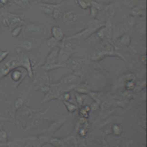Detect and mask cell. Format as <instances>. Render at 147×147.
<instances>
[{
    "instance_id": "cell-21",
    "label": "cell",
    "mask_w": 147,
    "mask_h": 147,
    "mask_svg": "<svg viewBox=\"0 0 147 147\" xmlns=\"http://www.w3.org/2000/svg\"><path fill=\"white\" fill-rule=\"evenodd\" d=\"M80 7L86 10L91 6V0H75Z\"/></svg>"
},
{
    "instance_id": "cell-24",
    "label": "cell",
    "mask_w": 147,
    "mask_h": 147,
    "mask_svg": "<svg viewBox=\"0 0 147 147\" xmlns=\"http://www.w3.org/2000/svg\"><path fill=\"white\" fill-rule=\"evenodd\" d=\"M20 47L22 49L26 51H30L33 47L32 43L30 41H24L21 44Z\"/></svg>"
},
{
    "instance_id": "cell-2",
    "label": "cell",
    "mask_w": 147,
    "mask_h": 147,
    "mask_svg": "<svg viewBox=\"0 0 147 147\" xmlns=\"http://www.w3.org/2000/svg\"><path fill=\"white\" fill-rule=\"evenodd\" d=\"M19 66H24L23 58L14 57L7 61L1 67V72L3 75H7L11 69Z\"/></svg>"
},
{
    "instance_id": "cell-14",
    "label": "cell",
    "mask_w": 147,
    "mask_h": 147,
    "mask_svg": "<svg viewBox=\"0 0 147 147\" xmlns=\"http://www.w3.org/2000/svg\"><path fill=\"white\" fill-rule=\"evenodd\" d=\"M103 9L104 10L105 14L109 19H111V18L115 14L117 10L115 6L113 5L112 3L107 4L105 7H103Z\"/></svg>"
},
{
    "instance_id": "cell-26",
    "label": "cell",
    "mask_w": 147,
    "mask_h": 147,
    "mask_svg": "<svg viewBox=\"0 0 147 147\" xmlns=\"http://www.w3.org/2000/svg\"><path fill=\"white\" fill-rule=\"evenodd\" d=\"M137 21V20L136 17H135L133 16H131V15H130L127 18V22L129 26L130 27L134 26L136 25Z\"/></svg>"
},
{
    "instance_id": "cell-19",
    "label": "cell",
    "mask_w": 147,
    "mask_h": 147,
    "mask_svg": "<svg viewBox=\"0 0 147 147\" xmlns=\"http://www.w3.org/2000/svg\"><path fill=\"white\" fill-rule=\"evenodd\" d=\"M63 12L60 7V5L59 3L57 6L55 7L53 9L51 17L55 20H59L60 18H61L63 16Z\"/></svg>"
},
{
    "instance_id": "cell-31",
    "label": "cell",
    "mask_w": 147,
    "mask_h": 147,
    "mask_svg": "<svg viewBox=\"0 0 147 147\" xmlns=\"http://www.w3.org/2000/svg\"><path fill=\"white\" fill-rule=\"evenodd\" d=\"M89 8H90V14L91 18H92V19L95 18L99 11L95 7L92 6H91Z\"/></svg>"
},
{
    "instance_id": "cell-4",
    "label": "cell",
    "mask_w": 147,
    "mask_h": 147,
    "mask_svg": "<svg viewBox=\"0 0 147 147\" xmlns=\"http://www.w3.org/2000/svg\"><path fill=\"white\" fill-rule=\"evenodd\" d=\"M26 30L33 36H40L45 34V30L43 27L34 23H29L26 25Z\"/></svg>"
},
{
    "instance_id": "cell-13",
    "label": "cell",
    "mask_w": 147,
    "mask_h": 147,
    "mask_svg": "<svg viewBox=\"0 0 147 147\" xmlns=\"http://www.w3.org/2000/svg\"><path fill=\"white\" fill-rule=\"evenodd\" d=\"M136 33L137 36L140 37H143V36L145 34L146 32V25L145 22L143 21H137L136 24Z\"/></svg>"
},
{
    "instance_id": "cell-3",
    "label": "cell",
    "mask_w": 147,
    "mask_h": 147,
    "mask_svg": "<svg viewBox=\"0 0 147 147\" xmlns=\"http://www.w3.org/2000/svg\"><path fill=\"white\" fill-rule=\"evenodd\" d=\"M97 30L92 28H87L79 32L72 34L71 36H68L65 38L67 40H85L89 37L93 33H95Z\"/></svg>"
},
{
    "instance_id": "cell-15",
    "label": "cell",
    "mask_w": 147,
    "mask_h": 147,
    "mask_svg": "<svg viewBox=\"0 0 147 147\" xmlns=\"http://www.w3.org/2000/svg\"><path fill=\"white\" fill-rule=\"evenodd\" d=\"M79 79V77L75 75H69L63 78L59 83L60 85L71 84L76 82Z\"/></svg>"
},
{
    "instance_id": "cell-23",
    "label": "cell",
    "mask_w": 147,
    "mask_h": 147,
    "mask_svg": "<svg viewBox=\"0 0 147 147\" xmlns=\"http://www.w3.org/2000/svg\"><path fill=\"white\" fill-rule=\"evenodd\" d=\"M122 2L124 6L130 9H131L137 6L138 1L136 0H122Z\"/></svg>"
},
{
    "instance_id": "cell-29",
    "label": "cell",
    "mask_w": 147,
    "mask_h": 147,
    "mask_svg": "<svg viewBox=\"0 0 147 147\" xmlns=\"http://www.w3.org/2000/svg\"><path fill=\"white\" fill-rule=\"evenodd\" d=\"M91 6L95 7L98 11L103 10V7H104L102 3L97 2L94 0H91Z\"/></svg>"
},
{
    "instance_id": "cell-1",
    "label": "cell",
    "mask_w": 147,
    "mask_h": 147,
    "mask_svg": "<svg viewBox=\"0 0 147 147\" xmlns=\"http://www.w3.org/2000/svg\"><path fill=\"white\" fill-rule=\"evenodd\" d=\"M63 23L69 27L74 26L79 22L80 17L78 12L74 10H69L63 13L61 17Z\"/></svg>"
},
{
    "instance_id": "cell-28",
    "label": "cell",
    "mask_w": 147,
    "mask_h": 147,
    "mask_svg": "<svg viewBox=\"0 0 147 147\" xmlns=\"http://www.w3.org/2000/svg\"><path fill=\"white\" fill-rule=\"evenodd\" d=\"M22 30V26H18L13 29L11 31V35L14 37H17L20 33Z\"/></svg>"
},
{
    "instance_id": "cell-11",
    "label": "cell",
    "mask_w": 147,
    "mask_h": 147,
    "mask_svg": "<svg viewBox=\"0 0 147 147\" xmlns=\"http://www.w3.org/2000/svg\"><path fill=\"white\" fill-rule=\"evenodd\" d=\"M59 47L60 49H61L67 52L73 53L76 52L74 45L70 42V40H67L65 38H64L61 42L59 43Z\"/></svg>"
},
{
    "instance_id": "cell-34",
    "label": "cell",
    "mask_w": 147,
    "mask_h": 147,
    "mask_svg": "<svg viewBox=\"0 0 147 147\" xmlns=\"http://www.w3.org/2000/svg\"><path fill=\"white\" fill-rule=\"evenodd\" d=\"M120 128H119V126H118V125H114V127L113 128V130L114 131V133L115 134H120L121 131H120Z\"/></svg>"
},
{
    "instance_id": "cell-37",
    "label": "cell",
    "mask_w": 147,
    "mask_h": 147,
    "mask_svg": "<svg viewBox=\"0 0 147 147\" xmlns=\"http://www.w3.org/2000/svg\"><path fill=\"white\" fill-rule=\"evenodd\" d=\"M7 0H1V1L2 2V3H6L7 2Z\"/></svg>"
},
{
    "instance_id": "cell-38",
    "label": "cell",
    "mask_w": 147,
    "mask_h": 147,
    "mask_svg": "<svg viewBox=\"0 0 147 147\" xmlns=\"http://www.w3.org/2000/svg\"><path fill=\"white\" fill-rule=\"evenodd\" d=\"M33 1H38V2H39V3H40V2H41V1H42V0H33Z\"/></svg>"
},
{
    "instance_id": "cell-12",
    "label": "cell",
    "mask_w": 147,
    "mask_h": 147,
    "mask_svg": "<svg viewBox=\"0 0 147 147\" xmlns=\"http://www.w3.org/2000/svg\"><path fill=\"white\" fill-rule=\"evenodd\" d=\"M127 31V26L123 24H120L115 26L114 32V36L115 39H118L119 37H121L123 34L126 33Z\"/></svg>"
},
{
    "instance_id": "cell-9",
    "label": "cell",
    "mask_w": 147,
    "mask_h": 147,
    "mask_svg": "<svg viewBox=\"0 0 147 147\" xmlns=\"http://www.w3.org/2000/svg\"><path fill=\"white\" fill-rule=\"evenodd\" d=\"M104 28V33H105V41H107L109 42L111 41L112 36H113V28L111 24V19L107 18L106 24L103 26Z\"/></svg>"
},
{
    "instance_id": "cell-22",
    "label": "cell",
    "mask_w": 147,
    "mask_h": 147,
    "mask_svg": "<svg viewBox=\"0 0 147 147\" xmlns=\"http://www.w3.org/2000/svg\"><path fill=\"white\" fill-rule=\"evenodd\" d=\"M59 42H57L55 38H53L52 37H51L49 38H48L47 41H46V44L47 45V47H48L49 49H50L51 50L53 48H54L55 47H56V46H57L59 45Z\"/></svg>"
},
{
    "instance_id": "cell-30",
    "label": "cell",
    "mask_w": 147,
    "mask_h": 147,
    "mask_svg": "<svg viewBox=\"0 0 147 147\" xmlns=\"http://www.w3.org/2000/svg\"><path fill=\"white\" fill-rule=\"evenodd\" d=\"M102 27L100 29H99L96 32V36L102 40L105 41V33H104V28Z\"/></svg>"
},
{
    "instance_id": "cell-8",
    "label": "cell",
    "mask_w": 147,
    "mask_h": 147,
    "mask_svg": "<svg viewBox=\"0 0 147 147\" xmlns=\"http://www.w3.org/2000/svg\"><path fill=\"white\" fill-rule=\"evenodd\" d=\"M59 3H44L40 2L38 3V6L40 9L43 11L45 14L51 16L52 11L55 7L58 5Z\"/></svg>"
},
{
    "instance_id": "cell-18",
    "label": "cell",
    "mask_w": 147,
    "mask_h": 147,
    "mask_svg": "<svg viewBox=\"0 0 147 147\" xmlns=\"http://www.w3.org/2000/svg\"><path fill=\"white\" fill-rule=\"evenodd\" d=\"M120 44L125 47H129L131 44V38L127 33L123 34L118 38Z\"/></svg>"
},
{
    "instance_id": "cell-17",
    "label": "cell",
    "mask_w": 147,
    "mask_h": 147,
    "mask_svg": "<svg viewBox=\"0 0 147 147\" xmlns=\"http://www.w3.org/2000/svg\"><path fill=\"white\" fill-rule=\"evenodd\" d=\"M66 66H67L66 64H60V63H53V64H45L42 67V68L46 71H49V70L56 69L58 68L65 67Z\"/></svg>"
},
{
    "instance_id": "cell-36",
    "label": "cell",
    "mask_w": 147,
    "mask_h": 147,
    "mask_svg": "<svg viewBox=\"0 0 147 147\" xmlns=\"http://www.w3.org/2000/svg\"><path fill=\"white\" fill-rule=\"evenodd\" d=\"M64 1H66V0H57V2H58V3H61V2H62Z\"/></svg>"
},
{
    "instance_id": "cell-20",
    "label": "cell",
    "mask_w": 147,
    "mask_h": 147,
    "mask_svg": "<svg viewBox=\"0 0 147 147\" xmlns=\"http://www.w3.org/2000/svg\"><path fill=\"white\" fill-rule=\"evenodd\" d=\"M130 15L133 16L135 17H143L144 15H145V10H143L138 7L136 6L134 8L130 9Z\"/></svg>"
},
{
    "instance_id": "cell-10",
    "label": "cell",
    "mask_w": 147,
    "mask_h": 147,
    "mask_svg": "<svg viewBox=\"0 0 147 147\" xmlns=\"http://www.w3.org/2000/svg\"><path fill=\"white\" fill-rule=\"evenodd\" d=\"M106 56L104 51L100 47L95 48L91 53L90 59L93 61H98L102 60Z\"/></svg>"
},
{
    "instance_id": "cell-6",
    "label": "cell",
    "mask_w": 147,
    "mask_h": 147,
    "mask_svg": "<svg viewBox=\"0 0 147 147\" xmlns=\"http://www.w3.org/2000/svg\"><path fill=\"white\" fill-rule=\"evenodd\" d=\"M51 33L52 37L57 42H61L64 38V34L63 29L57 25H54L51 28Z\"/></svg>"
},
{
    "instance_id": "cell-5",
    "label": "cell",
    "mask_w": 147,
    "mask_h": 147,
    "mask_svg": "<svg viewBox=\"0 0 147 147\" xmlns=\"http://www.w3.org/2000/svg\"><path fill=\"white\" fill-rule=\"evenodd\" d=\"M84 61V59H82L79 58H69L66 62V64L67 65V64H68L70 68L74 71L78 72L81 69Z\"/></svg>"
},
{
    "instance_id": "cell-25",
    "label": "cell",
    "mask_w": 147,
    "mask_h": 147,
    "mask_svg": "<svg viewBox=\"0 0 147 147\" xmlns=\"http://www.w3.org/2000/svg\"><path fill=\"white\" fill-rule=\"evenodd\" d=\"M14 2L18 5L26 9L30 6L29 0H13Z\"/></svg>"
},
{
    "instance_id": "cell-27",
    "label": "cell",
    "mask_w": 147,
    "mask_h": 147,
    "mask_svg": "<svg viewBox=\"0 0 147 147\" xmlns=\"http://www.w3.org/2000/svg\"><path fill=\"white\" fill-rule=\"evenodd\" d=\"M11 76L12 79L14 81L17 82L21 77V72L18 70H15L12 72V74Z\"/></svg>"
},
{
    "instance_id": "cell-7",
    "label": "cell",
    "mask_w": 147,
    "mask_h": 147,
    "mask_svg": "<svg viewBox=\"0 0 147 147\" xmlns=\"http://www.w3.org/2000/svg\"><path fill=\"white\" fill-rule=\"evenodd\" d=\"M59 50V45L51 50V51L47 56L45 64H53L57 63Z\"/></svg>"
},
{
    "instance_id": "cell-33",
    "label": "cell",
    "mask_w": 147,
    "mask_h": 147,
    "mask_svg": "<svg viewBox=\"0 0 147 147\" xmlns=\"http://www.w3.org/2000/svg\"><path fill=\"white\" fill-rule=\"evenodd\" d=\"M7 54H8V52H7V51L0 52V62L6 57V56L7 55Z\"/></svg>"
},
{
    "instance_id": "cell-16",
    "label": "cell",
    "mask_w": 147,
    "mask_h": 147,
    "mask_svg": "<svg viewBox=\"0 0 147 147\" xmlns=\"http://www.w3.org/2000/svg\"><path fill=\"white\" fill-rule=\"evenodd\" d=\"M105 25V24L103 23L100 20H98L96 18H93L90 20L87 24V27L92 28L98 30L100 28L103 27Z\"/></svg>"
},
{
    "instance_id": "cell-35",
    "label": "cell",
    "mask_w": 147,
    "mask_h": 147,
    "mask_svg": "<svg viewBox=\"0 0 147 147\" xmlns=\"http://www.w3.org/2000/svg\"><path fill=\"white\" fill-rule=\"evenodd\" d=\"M2 23L6 26H10V21L7 18H4L2 20Z\"/></svg>"
},
{
    "instance_id": "cell-32",
    "label": "cell",
    "mask_w": 147,
    "mask_h": 147,
    "mask_svg": "<svg viewBox=\"0 0 147 147\" xmlns=\"http://www.w3.org/2000/svg\"><path fill=\"white\" fill-rule=\"evenodd\" d=\"M139 60L142 64L146 65V54L141 55L139 58Z\"/></svg>"
}]
</instances>
